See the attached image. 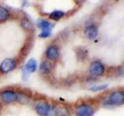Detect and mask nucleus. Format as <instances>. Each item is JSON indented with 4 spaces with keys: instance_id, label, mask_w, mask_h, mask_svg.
Returning a JSON list of instances; mask_svg holds the SVG:
<instances>
[{
    "instance_id": "1",
    "label": "nucleus",
    "mask_w": 124,
    "mask_h": 116,
    "mask_svg": "<svg viewBox=\"0 0 124 116\" xmlns=\"http://www.w3.org/2000/svg\"><path fill=\"white\" fill-rule=\"evenodd\" d=\"M124 104V94L123 90H116L111 92L102 102V105L106 108L122 106Z\"/></svg>"
},
{
    "instance_id": "2",
    "label": "nucleus",
    "mask_w": 124,
    "mask_h": 116,
    "mask_svg": "<svg viewBox=\"0 0 124 116\" xmlns=\"http://www.w3.org/2000/svg\"><path fill=\"white\" fill-rule=\"evenodd\" d=\"M35 111L40 116H50L53 115L54 107L49 102L41 101L35 104Z\"/></svg>"
},
{
    "instance_id": "3",
    "label": "nucleus",
    "mask_w": 124,
    "mask_h": 116,
    "mask_svg": "<svg viewBox=\"0 0 124 116\" xmlns=\"http://www.w3.org/2000/svg\"><path fill=\"white\" fill-rule=\"evenodd\" d=\"M95 112L94 107L88 103L79 104L75 110L76 116H94Z\"/></svg>"
},
{
    "instance_id": "4",
    "label": "nucleus",
    "mask_w": 124,
    "mask_h": 116,
    "mask_svg": "<svg viewBox=\"0 0 124 116\" xmlns=\"http://www.w3.org/2000/svg\"><path fill=\"white\" fill-rule=\"evenodd\" d=\"M88 70L91 76L97 77L104 74L105 71H106V67L100 60H94L91 62V64H89Z\"/></svg>"
},
{
    "instance_id": "5",
    "label": "nucleus",
    "mask_w": 124,
    "mask_h": 116,
    "mask_svg": "<svg viewBox=\"0 0 124 116\" xmlns=\"http://www.w3.org/2000/svg\"><path fill=\"white\" fill-rule=\"evenodd\" d=\"M0 99L6 104L16 102H17V92L12 89L3 90L0 92Z\"/></svg>"
},
{
    "instance_id": "6",
    "label": "nucleus",
    "mask_w": 124,
    "mask_h": 116,
    "mask_svg": "<svg viewBox=\"0 0 124 116\" xmlns=\"http://www.w3.org/2000/svg\"><path fill=\"white\" fill-rule=\"evenodd\" d=\"M17 62L13 58H6L0 64V72L2 73H9L16 69Z\"/></svg>"
},
{
    "instance_id": "7",
    "label": "nucleus",
    "mask_w": 124,
    "mask_h": 116,
    "mask_svg": "<svg viewBox=\"0 0 124 116\" xmlns=\"http://www.w3.org/2000/svg\"><path fill=\"white\" fill-rule=\"evenodd\" d=\"M46 57L50 61L57 60L60 57V48L56 44L49 46L46 50Z\"/></svg>"
},
{
    "instance_id": "8",
    "label": "nucleus",
    "mask_w": 124,
    "mask_h": 116,
    "mask_svg": "<svg viewBox=\"0 0 124 116\" xmlns=\"http://www.w3.org/2000/svg\"><path fill=\"white\" fill-rule=\"evenodd\" d=\"M84 33L88 40H95L98 35V29L94 24H88L85 28Z\"/></svg>"
},
{
    "instance_id": "9",
    "label": "nucleus",
    "mask_w": 124,
    "mask_h": 116,
    "mask_svg": "<svg viewBox=\"0 0 124 116\" xmlns=\"http://www.w3.org/2000/svg\"><path fill=\"white\" fill-rule=\"evenodd\" d=\"M37 62L35 59H30L26 62V64L22 67V71L25 72L26 73H33L34 72H36L37 70Z\"/></svg>"
},
{
    "instance_id": "10",
    "label": "nucleus",
    "mask_w": 124,
    "mask_h": 116,
    "mask_svg": "<svg viewBox=\"0 0 124 116\" xmlns=\"http://www.w3.org/2000/svg\"><path fill=\"white\" fill-rule=\"evenodd\" d=\"M53 114L54 116H71V111L68 107L60 105L54 108Z\"/></svg>"
},
{
    "instance_id": "11",
    "label": "nucleus",
    "mask_w": 124,
    "mask_h": 116,
    "mask_svg": "<svg viewBox=\"0 0 124 116\" xmlns=\"http://www.w3.org/2000/svg\"><path fill=\"white\" fill-rule=\"evenodd\" d=\"M39 71L42 74H49L52 71V64L47 60H43L39 67Z\"/></svg>"
},
{
    "instance_id": "12",
    "label": "nucleus",
    "mask_w": 124,
    "mask_h": 116,
    "mask_svg": "<svg viewBox=\"0 0 124 116\" xmlns=\"http://www.w3.org/2000/svg\"><path fill=\"white\" fill-rule=\"evenodd\" d=\"M37 26L41 29V31H50V32H51L54 25L51 24L49 21L46 20V19H40L37 21Z\"/></svg>"
},
{
    "instance_id": "13",
    "label": "nucleus",
    "mask_w": 124,
    "mask_h": 116,
    "mask_svg": "<svg viewBox=\"0 0 124 116\" xmlns=\"http://www.w3.org/2000/svg\"><path fill=\"white\" fill-rule=\"evenodd\" d=\"M20 25L22 26V28L26 31H31L32 29H33V25L32 22H31L30 20V19L27 17H24L22 19Z\"/></svg>"
},
{
    "instance_id": "14",
    "label": "nucleus",
    "mask_w": 124,
    "mask_h": 116,
    "mask_svg": "<svg viewBox=\"0 0 124 116\" xmlns=\"http://www.w3.org/2000/svg\"><path fill=\"white\" fill-rule=\"evenodd\" d=\"M76 57L78 60H84L88 57V50L83 47H79L76 49Z\"/></svg>"
},
{
    "instance_id": "15",
    "label": "nucleus",
    "mask_w": 124,
    "mask_h": 116,
    "mask_svg": "<svg viewBox=\"0 0 124 116\" xmlns=\"http://www.w3.org/2000/svg\"><path fill=\"white\" fill-rule=\"evenodd\" d=\"M9 18V13L6 8L0 6V22H6Z\"/></svg>"
},
{
    "instance_id": "16",
    "label": "nucleus",
    "mask_w": 124,
    "mask_h": 116,
    "mask_svg": "<svg viewBox=\"0 0 124 116\" xmlns=\"http://www.w3.org/2000/svg\"><path fill=\"white\" fill-rule=\"evenodd\" d=\"M64 15V13L62 11L60 10H56V11H54L52 12L50 14V19H53V20H55V21H58L60 20L61 18H63Z\"/></svg>"
},
{
    "instance_id": "17",
    "label": "nucleus",
    "mask_w": 124,
    "mask_h": 116,
    "mask_svg": "<svg viewBox=\"0 0 124 116\" xmlns=\"http://www.w3.org/2000/svg\"><path fill=\"white\" fill-rule=\"evenodd\" d=\"M17 102L21 104H26L30 102V97L23 92H17Z\"/></svg>"
},
{
    "instance_id": "18",
    "label": "nucleus",
    "mask_w": 124,
    "mask_h": 116,
    "mask_svg": "<svg viewBox=\"0 0 124 116\" xmlns=\"http://www.w3.org/2000/svg\"><path fill=\"white\" fill-rule=\"evenodd\" d=\"M108 85L107 84H97V85H92L88 88V90L92 92H97V91H104L108 87Z\"/></svg>"
},
{
    "instance_id": "19",
    "label": "nucleus",
    "mask_w": 124,
    "mask_h": 116,
    "mask_svg": "<svg viewBox=\"0 0 124 116\" xmlns=\"http://www.w3.org/2000/svg\"><path fill=\"white\" fill-rule=\"evenodd\" d=\"M51 36V32L50 31H41V33L39 34V36L40 38H48Z\"/></svg>"
},
{
    "instance_id": "20",
    "label": "nucleus",
    "mask_w": 124,
    "mask_h": 116,
    "mask_svg": "<svg viewBox=\"0 0 124 116\" xmlns=\"http://www.w3.org/2000/svg\"><path fill=\"white\" fill-rule=\"evenodd\" d=\"M2 110V104L1 102H0V113H1Z\"/></svg>"
}]
</instances>
